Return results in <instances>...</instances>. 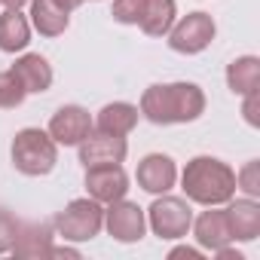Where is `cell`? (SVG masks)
Here are the masks:
<instances>
[{
  "mask_svg": "<svg viewBox=\"0 0 260 260\" xmlns=\"http://www.w3.org/2000/svg\"><path fill=\"white\" fill-rule=\"evenodd\" d=\"M138 110L153 125L193 122L205 113V92L196 83H153L144 89Z\"/></svg>",
  "mask_w": 260,
  "mask_h": 260,
  "instance_id": "obj_1",
  "label": "cell"
},
{
  "mask_svg": "<svg viewBox=\"0 0 260 260\" xmlns=\"http://www.w3.org/2000/svg\"><path fill=\"white\" fill-rule=\"evenodd\" d=\"M181 187L196 205H226L236 196V172L217 156H193L181 172Z\"/></svg>",
  "mask_w": 260,
  "mask_h": 260,
  "instance_id": "obj_2",
  "label": "cell"
},
{
  "mask_svg": "<svg viewBox=\"0 0 260 260\" xmlns=\"http://www.w3.org/2000/svg\"><path fill=\"white\" fill-rule=\"evenodd\" d=\"M10 156H13L16 172H22L28 178H43L58 162V144L52 141L49 132H43V128H22V132H16V138H13Z\"/></svg>",
  "mask_w": 260,
  "mask_h": 260,
  "instance_id": "obj_3",
  "label": "cell"
},
{
  "mask_svg": "<svg viewBox=\"0 0 260 260\" xmlns=\"http://www.w3.org/2000/svg\"><path fill=\"white\" fill-rule=\"evenodd\" d=\"M52 226L64 242H89L104 230V205L95 202L92 196L71 199L64 211L55 214Z\"/></svg>",
  "mask_w": 260,
  "mask_h": 260,
  "instance_id": "obj_4",
  "label": "cell"
},
{
  "mask_svg": "<svg viewBox=\"0 0 260 260\" xmlns=\"http://www.w3.org/2000/svg\"><path fill=\"white\" fill-rule=\"evenodd\" d=\"M147 214V226L159 236V239H184L193 226V208L190 199L181 196H169L159 193L153 199V205L144 211Z\"/></svg>",
  "mask_w": 260,
  "mask_h": 260,
  "instance_id": "obj_5",
  "label": "cell"
},
{
  "mask_svg": "<svg viewBox=\"0 0 260 260\" xmlns=\"http://www.w3.org/2000/svg\"><path fill=\"white\" fill-rule=\"evenodd\" d=\"M217 34V25L208 13H187L181 22L172 25V31L166 34L169 37V46L181 55H199L202 49L211 46Z\"/></svg>",
  "mask_w": 260,
  "mask_h": 260,
  "instance_id": "obj_6",
  "label": "cell"
},
{
  "mask_svg": "<svg viewBox=\"0 0 260 260\" xmlns=\"http://www.w3.org/2000/svg\"><path fill=\"white\" fill-rule=\"evenodd\" d=\"M104 230L122 245L141 242L144 233H147V214L138 202H128L122 196V199H116L104 208Z\"/></svg>",
  "mask_w": 260,
  "mask_h": 260,
  "instance_id": "obj_7",
  "label": "cell"
},
{
  "mask_svg": "<svg viewBox=\"0 0 260 260\" xmlns=\"http://www.w3.org/2000/svg\"><path fill=\"white\" fill-rule=\"evenodd\" d=\"M92 128H95V119H92V113H89L86 107H80V104H64V107H58V110L52 113L46 132L52 135V141H55L58 147H77V144L92 132Z\"/></svg>",
  "mask_w": 260,
  "mask_h": 260,
  "instance_id": "obj_8",
  "label": "cell"
},
{
  "mask_svg": "<svg viewBox=\"0 0 260 260\" xmlns=\"http://www.w3.org/2000/svg\"><path fill=\"white\" fill-rule=\"evenodd\" d=\"M86 193L101 205H110V202L122 199L128 193V175H125L122 162L89 166L86 169Z\"/></svg>",
  "mask_w": 260,
  "mask_h": 260,
  "instance_id": "obj_9",
  "label": "cell"
},
{
  "mask_svg": "<svg viewBox=\"0 0 260 260\" xmlns=\"http://www.w3.org/2000/svg\"><path fill=\"white\" fill-rule=\"evenodd\" d=\"M77 150H80V162L89 169V166L122 162L125 153H128V144H125V138H119V135H107V132L92 128V132L77 144Z\"/></svg>",
  "mask_w": 260,
  "mask_h": 260,
  "instance_id": "obj_10",
  "label": "cell"
},
{
  "mask_svg": "<svg viewBox=\"0 0 260 260\" xmlns=\"http://www.w3.org/2000/svg\"><path fill=\"white\" fill-rule=\"evenodd\" d=\"M193 236L199 242L202 251H220L223 245H233V233L226 223V211L223 205H208V211H202L199 217H193Z\"/></svg>",
  "mask_w": 260,
  "mask_h": 260,
  "instance_id": "obj_11",
  "label": "cell"
},
{
  "mask_svg": "<svg viewBox=\"0 0 260 260\" xmlns=\"http://www.w3.org/2000/svg\"><path fill=\"white\" fill-rule=\"evenodd\" d=\"M135 178H138V187H141V190L159 196V193H169V190L175 187V181H178V166H175V159L166 156V153H147V156L138 162Z\"/></svg>",
  "mask_w": 260,
  "mask_h": 260,
  "instance_id": "obj_12",
  "label": "cell"
},
{
  "mask_svg": "<svg viewBox=\"0 0 260 260\" xmlns=\"http://www.w3.org/2000/svg\"><path fill=\"white\" fill-rule=\"evenodd\" d=\"M10 254H16L22 260L52 257V226L49 223H37V220H31V223L19 220V230H16Z\"/></svg>",
  "mask_w": 260,
  "mask_h": 260,
  "instance_id": "obj_13",
  "label": "cell"
},
{
  "mask_svg": "<svg viewBox=\"0 0 260 260\" xmlns=\"http://www.w3.org/2000/svg\"><path fill=\"white\" fill-rule=\"evenodd\" d=\"M226 211V223H230V233H233V242H254L260 236V205L254 199H230L223 205Z\"/></svg>",
  "mask_w": 260,
  "mask_h": 260,
  "instance_id": "obj_14",
  "label": "cell"
},
{
  "mask_svg": "<svg viewBox=\"0 0 260 260\" xmlns=\"http://www.w3.org/2000/svg\"><path fill=\"white\" fill-rule=\"evenodd\" d=\"M10 71L16 74V80L22 83V89L28 95H40L52 86V64L40 52H25L22 58H16V64Z\"/></svg>",
  "mask_w": 260,
  "mask_h": 260,
  "instance_id": "obj_15",
  "label": "cell"
},
{
  "mask_svg": "<svg viewBox=\"0 0 260 260\" xmlns=\"http://www.w3.org/2000/svg\"><path fill=\"white\" fill-rule=\"evenodd\" d=\"M138 116H141V110H138L135 104H128V101H110V104H104V107L98 110L95 128H98V132H107V135L125 138V135L138 125Z\"/></svg>",
  "mask_w": 260,
  "mask_h": 260,
  "instance_id": "obj_16",
  "label": "cell"
},
{
  "mask_svg": "<svg viewBox=\"0 0 260 260\" xmlns=\"http://www.w3.org/2000/svg\"><path fill=\"white\" fill-rule=\"evenodd\" d=\"M71 25V13L61 10L55 0H31V28L40 37H58Z\"/></svg>",
  "mask_w": 260,
  "mask_h": 260,
  "instance_id": "obj_17",
  "label": "cell"
},
{
  "mask_svg": "<svg viewBox=\"0 0 260 260\" xmlns=\"http://www.w3.org/2000/svg\"><path fill=\"white\" fill-rule=\"evenodd\" d=\"M31 43V22L22 10L0 13V52H22Z\"/></svg>",
  "mask_w": 260,
  "mask_h": 260,
  "instance_id": "obj_18",
  "label": "cell"
},
{
  "mask_svg": "<svg viewBox=\"0 0 260 260\" xmlns=\"http://www.w3.org/2000/svg\"><path fill=\"white\" fill-rule=\"evenodd\" d=\"M175 22H178V7H175V0H147L138 28H141L147 37H166Z\"/></svg>",
  "mask_w": 260,
  "mask_h": 260,
  "instance_id": "obj_19",
  "label": "cell"
},
{
  "mask_svg": "<svg viewBox=\"0 0 260 260\" xmlns=\"http://www.w3.org/2000/svg\"><path fill=\"white\" fill-rule=\"evenodd\" d=\"M226 86L233 95H251L257 92L260 86V58L257 55H242V58H233L230 68H226Z\"/></svg>",
  "mask_w": 260,
  "mask_h": 260,
  "instance_id": "obj_20",
  "label": "cell"
},
{
  "mask_svg": "<svg viewBox=\"0 0 260 260\" xmlns=\"http://www.w3.org/2000/svg\"><path fill=\"white\" fill-rule=\"evenodd\" d=\"M25 95H28V92L22 89V83L16 80L13 71H0V107H4V110L22 107Z\"/></svg>",
  "mask_w": 260,
  "mask_h": 260,
  "instance_id": "obj_21",
  "label": "cell"
},
{
  "mask_svg": "<svg viewBox=\"0 0 260 260\" xmlns=\"http://www.w3.org/2000/svg\"><path fill=\"white\" fill-rule=\"evenodd\" d=\"M236 190H242L248 199H257V196H260V162H257V159L245 162V166L236 172Z\"/></svg>",
  "mask_w": 260,
  "mask_h": 260,
  "instance_id": "obj_22",
  "label": "cell"
},
{
  "mask_svg": "<svg viewBox=\"0 0 260 260\" xmlns=\"http://www.w3.org/2000/svg\"><path fill=\"white\" fill-rule=\"evenodd\" d=\"M144 4L147 0H113V22L119 25H138L141 22V13H144Z\"/></svg>",
  "mask_w": 260,
  "mask_h": 260,
  "instance_id": "obj_23",
  "label": "cell"
},
{
  "mask_svg": "<svg viewBox=\"0 0 260 260\" xmlns=\"http://www.w3.org/2000/svg\"><path fill=\"white\" fill-rule=\"evenodd\" d=\"M16 230H19V220L7 208H0V254H10L13 239H16Z\"/></svg>",
  "mask_w": 260,
  "mask_h": 260,
  "instance_id": "obj_24",
  "label": "cell"
},
{
  "mask_svg": "<svg viewBox=\"0 0 260 260\" xmlns=\"http://www.w3.org/2000/svg\"><path fill=\"white\" fill-rule=\"evenodd\" d=\"M257 92H251V95H245V107H242V113H245V119H248V125H257Z\"/></svg>",
  "mask_w": 260,
  "mask_h": 260,
  "instance_id": "obj_25",
  "label": "cell"
},
{
  "mask_svg": "<svg viewBox=\"0 0 260 260\" xmlns=\"http://www.w3.org/2000/svg\"><path fill=\"white\" fill-rule=\"evenodd\" d=\"M169 257H187V260H202V248H190V245H178L169 251Z\"/></svg>",
  "mask_w": 260,
  "mask_h": 260,
  "instance_id": "obj_26",
  "label": "cell"
},
{
  "mask_svg": "<svg viewBox=\"0 0 260 260\" xmlns=\"http://www.w3.org/2000/svg\"><path fill=\"white\" fill-rule=\"evenodd\" d=\"M55 4H58L61 10H68V13H74L77 7H83V4H86V0H55Z\"/></svg>",
  "mask_w": 260,
  "mask_h": 260,
  "instance_id": "obj_27",
  "label": "cell"
},
{
  "mask_svg": "<svg viewBox=\"0 0 260 260\" xmlns=\"http://www.w3.org/2000/svg\"><path fill=\"white\" fill-rule=\"evenodd\" d=\"M25 4H31V0H0V7H7V10H22Z\"/></svg>",
  "mask_w": 260,
  "mask_h": 260,
  "instance_id": "obj_28",
  "label": "cell"
}]
</instances>
